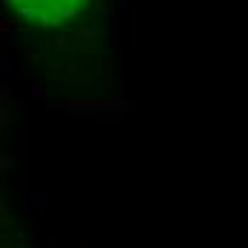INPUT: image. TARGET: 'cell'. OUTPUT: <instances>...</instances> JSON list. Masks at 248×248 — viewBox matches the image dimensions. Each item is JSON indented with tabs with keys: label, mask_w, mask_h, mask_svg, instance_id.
Instances as JSON below:
<instances>
[{
	"label": "cell",
	"mask_w": 248,
	"mask_h": 248,
	"mask_svg": "<svg viewBox=\"0 0 248 248\" xmlns=\"http://www.w3.org/2000/svg\"><path fill=\"white\" fill-rule=\"evenodd\" d=\"M20 15L40 23H60L63 17L75 15L83 0H9Z\"/></svg>",
	"instance_id": "6da1fadb"
}]
</instances>
